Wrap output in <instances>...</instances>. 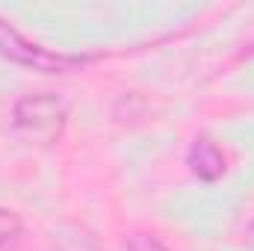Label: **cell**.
<instances>
[{"mask_svg": "<svg viewBox=\"0 0 254 251\" xmlns=\"http://www.w3.org/2000/svg\"><path fill=\"white\" fill-rule=\"evenodd\" d=\"M0 54L9 57L12 63L27 65L33 71H45V74H65L74 68H83L89 60L83 57H65V54H54L36 42H30L27 36H21L12 24L0 21Z\"/></svg>", "mask_w": 254, "mask_h": 251, "instance_id": "6da1fadb", "label": "cell"}, {"mask_svg": "<svg viewBox=\"0 0 254 251\" xmlns=\"http://www.w3.org/2000/svg\"><path fill=\"white\" fill-rule=\"evenodd\" d=\"M12 119L15 125L21 127L24 133L30 136H39V139H54L60 136V130L65 127V104L51 95V92H39V95H24L15 110H12Z\"/></svg>", "mask_w": 254, "mask_h": 251, "instance_id": "7a4b0ae2", "label": "cell"}, {"mask_svg": "<svg viewBox=\"0 0 254 251\" xmlns=\"http://www.w3.org/2000/svg\"><path fill=\"white\" fill-rule=\"evenodd\" d=\"M187 163H190L192 175L201 178V181H219L225 175V154L210 139H195L192 142Z\"/></svg>", "mask_w": 254, "mask_h": 251, "instance_id": "3957f363", "label": "cell"}, {"mask_svg": "<svg viewBox=\"0 0 254 251\" xmlns=\"http://www.w3.org/2000/svg\"><path fill=\"white\" fill-rule=\"evenodd\" d=\"M18 237H21V219H18V213L0 207V249L12 246Z\"/></svg>", "mask_w": 254, "mask_h": 251, "instance_id": "277c9868", "label": "cell"}, {"mask_svg": "<svg viewBox=\"0 0 254 251\" xmlns=\"http://www.w3.org/2000/svg\"><path fill=\"white\" fill-rule=\"evenodd\" d=\"M125 246L127 251H169L154 234H130Z\"/></svg>", "mask_w": 254, "mask_h": 251, "instance_id": "5b68a950", "label": "cell"}, {"mask_svg": "<svg viewBox=\"0 0 254 251\" xmlns=\"http://www.w3.org/2000/svg\"><path fill=\"white\" fill-rule=\"evenodd\" d=\"M246 240H249V243H252V246H254V222H252V225H249V231H246Z\"/></svg>", "mask_w": 254, "mask_h": 251, "instance_id": "8992f818", "label": "cell"}]
</instances>
